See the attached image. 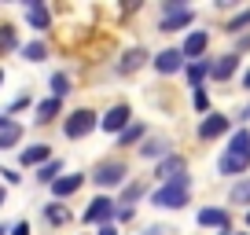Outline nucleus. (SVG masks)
Instances as JSON below:
<instances>
[{
  "label": "nucleus",
  "instance_id": "412c9836",
  "mask_svg": "<svg viewBox=\"0 0 250 235\" xmlns=\"http://www.w3.org/2000/svg\"><path fill=\"white\" fill-rule=\"evenodd\" d=\"M44 220H48V224H66V220H70V213L62 210L59 202H52V206H44Z\"/></svg>",
  "mask_w": 250,
  "mask_h": 235
},
{
  "label": "nucleus",
  "instance_id": "f03ea898",
  "mask_svg": "<svg viewBox=\"0 0 250 235\" xmlns=\"http://www.w3.org/2000/svg\"><path fill=\"white\" fill-rule=\"evenodd\" d=\"M188 176H180V180H169L162 184V188L151 195V202L158 206V210H180V206H188Z\"/></svg>",
  "mask_w": 250,
  "mask_h": 235
},
{
  "label": "nucleus",
  "instance_id": "e433bc0d",
  "mask_svg": "<svg viewBox=\"0 0 250 235\" xmlns=\"http://www.w3.org/2000/svg\"><path fill=\"white\" fill-rule=\"evenodd\" d=\"M221 235H239V232H228V228H225V232H221Z\"/></svg>",
  "mask_w": 250,
  "mask_h": 235
},
{
  "label": "nucleus",
  "instance_id": "20e7f679",
  "mask_svg": "<svg viewBox=\"0 0 250 235\" xmlns=\"http://www.w3.org/2000/svg\"><path fill=\"white\" fill-rule=\"evenodd\" d=\"M100 129H103V133H118V136H122L125 129H129V107H125V103L110 107L107 114L100 118Z\"/></svg>",
  "mask_w": 250,
  "mask_h": 235
},
{
  "label": "nucleus",
  "instance_id": "cd10ccee",
  "mask_svg": "<svg viewBox=\"0 0 250 235\" xmlns=\"http://www.w3.org/2000/svg\"><path fill=\"white\" fill-rule=\"evenodd\" d=\"M11 48H15V30H11V26H0V55L11 52Z\"/></svg>",
  "mask_w": 250,
  "mask_h": 235
},
{
  "label": "nucleus",
  "instance_id": "4c0bfd02",
  "mask_svg": "<svg viewBox=\"0 0 250 235\" xmlns=\"http://www.w3.org/2000/svg\"><path fill=\"white\" fill-rule=\"evenodd\" d=\"M247 228H250V213H247Z\"/></svg>",
  "mask_w": 250,
  "mask_h": 235
},
{
  "label": "nucleus",
  "instance_id": "9b49d317",
  "mask_svg": "<svg viewBox=\"0 0 250 235\" xmlns=\"http://www.w3.org/2000/svg\"><path fill=\"white\" fill-rule=\"evenodd\" d=\"M81 180H85L81 173H66V176H59V180L52 184V195H55V198H66V195H74V191L81 188Z\"/></svg>",
  "mask_w": 250,
  "mask_h": 235
},
{
  "label": "nucleus",
  "instance_id": "c85d7f7f",
  "mask_svg": "<svg viewBox=\"0 0 250 235\" xmlns=\"http://www.w3.org/2000/svg\"><path fill=\"white\" fill-rule=\"evenodd\" d=\"M243 26H250V8H247V11H239L235 19H228V33H239Z\"/></svg>",
  "mask_w": 250,
  "mask_h": 235
},
{
  "label": "nucleus",
  "instance_id": "c9c22d12",
  "mask_svg": "<svg viewBox=\"0 0 250 235\" xmlns=\"http://www.w3.org/2000/svg\"><path fill=\"white\" fill-rule=\"evenodd\" d=\"M243 118H250V107H243Z\"/></svg>",
  "mask_w": 250,
  "mask_h": 235
},
{
  "label": "nucleus",
  "instance_id": "aec40b11",
  "mask_svg": "<svg viewBox=\"0 0 250 235\" xmlns=\"http://www.w3.org/2000/svg\"><path fill=\"white\" fill-rule=\"evenodd\" d=\"M59 169H62V165L52 158V162H44V165L37 169V180H44V184H55V180H59Z\"/></svg>",
  "mask_w": 250,
  "mask_h": 235
},
{
  "label": "nucleus",
  "instance_id": "4be33fe9",
  "mask_svg": "<svg viewBox=\"0 0 250 235\" xmlns=\"http://www.w3.org/2000/svg\"><path fill=\"white\" fill-rule=\"evenodd\" d=\"M19 136H22V129H19L15 121H11V125L4 129V133H0V151H4V147H15V143H19Z\"/></svg>",
  "mask_w": 250,
  "mask_h": 235
},
{
  "label": "nucleus",
  "instance_id": "a19ab883",
  "mask_svg": "<svg viewBox=\"0 0 250 235\" xmlns=\"http://www.w3.org/2000/svg\"><path fill=\"white\" fill-rule=\"evenodd\" d=\"M0 81H4V74H0Z\"/></svg>",
  "mask_w": 250,
  "mask_h": 235
},
{
  "label": "nucleus",
  "instance_id": "393cba45",
  "mask_svg": "<svg viewBox=\"0 0 250 235\" xmlns=\"http://www.w3.org/2000/svg\"><path fill=\"white\" fill-rule=\"evenodd\" d=\"M66 92H70V78H66V74H55V78H52V96L62 99Z\"/></svg>",
  "mask_w": 250,
  "mask_h": 235
},
{
  "label": "nucleus",
  "instance_id": "6ab92c4d",
  "mask_svg": "<svg viewBox=\"0 0 250 235\" xmlns=\"http://www.w3.org/2000/svg\"><path fill=\"white\" fill-rule=\"evenodd\" d=\"M55 114H59V99H55V96H48V99L37 103V121H52Z\"/></svg>",
  "mask_w": 250,
  "mask_h": 235
},
{
  "label": "nucleus",
  "instance_id": "b1692460",
  "mask_svg": "<svg viewBox=\"0 0 250 235\" xmlns=\"http://www.w3.org/2000/svg\"><path fill=\"white\" fill-rule=\"evenodd\" d=\"M232 202H235V206H247V202H250V180H239V184L232 188Z\"/></svg>",
  "mask_w": 250,
  "mask_h": 235
},
{
  "label": "nucleus",
  "instance_id": "7ed1b4c3",
  "mask_svg": "<svg viewBox=\"0 0 250 235\" xmlns=\"http://www.w3.org/2000/svg\"><path fill=\"white\" fill-rule=\"evenodd\" d=\"M96 125H100V121H96L92 110H74V114L66 118V125H62V129H66V136H70V140H81V136H88Z\"/></svg>",
  "mask_w": 250,
  "mask_h": 235
},
{
  "label": "nucleus",
  "instance_id": "0eeeda50",
  "mask_svg": "<svg viewBox=\"0 0 250 235\" xmlns=\"http://www.w3.org/2000/svg\"><path fill=\"white\" fill-rule=\"evenodd\" d=\"M158 176H162V184L180 180V176H188V162L180 155H166L162 162H158Z\"/></svg>",
  "mask_w": 250,
  "mask_h": 235
},
{
  "label": "nucleus",
  "instance_id": "c756f323",
  "mask_svg": "<svg viewBox=\"0 0 250 235\" xmlns=\"http://www.w3.org/2000/svg\"><path fill=\"white\" fill-rule=\"evenodd\" d=\"M144 195V188L140 184H129V188H125V195H122V206H129V202H136V198Z\"/></svg>",
  "mask_w": 250,
  "mask_h": 235
},
{
  "label": "nucleus",
  "instance_id": "58836bf2",
  "mask_svg": "<svg viewBox=\"0 0 250 235\" xmlns=\"http://www.w3.org/2000/svg\"><path fill=\"white\" fill-rule=\"evenodd\" d=\"M0 202H4V191H0Z\"/></svg>",
  "mask_w": 250,
  "mask_h": 235
},
{
  "label": "nucleus",
  "instance_id": "f8f14e48",
  "mask_svg": "<svg viewBox=\"0 0 250 235\" xmlns=\"http://www.w3.org/2000/svg\"><path fill=\"white\" fill-rule=\"evenodd\" d=\"M191 8H184V11H173V15H162V22H158V30L162 33H169V30H184L188 22H191Z\"/></svg>",
  "mask_w": 250,
  "mask_h": 235
},
{
  "label": "nucleus",
  "instance_id": "f257e3e1",
  "mask_svg": "<svg viewBox=\"0 0 250 235\" xmlns=\"http://www.w3.org/2000/svg\"><path fill=\"white\" fill-rule=\"evenodd\" d=\"M217 169L225 173V176H239V173L250 169V133L247 129H239V133L228 140V151L221 155Z\"/></svg>",
  "mask_w": 250,
  "mask_h": 235
},
{
  "label": "nucleus",
  "instance_id": "f704fd0d",
  "mask_svg": "<svg viewBox=\"0 0 250 235\" xmlns=\"http://www.w3.org/2000/svg\"><path fill=\"white\" fill-rule=\"evenodd\" d=\"M243 88H250V70H247V78H243Z\"/></svg>",
  "mask_w": 250,
  "mask_h": 235
},
{
  "label": "nucleus",
  "instance_id": "1a4fd4ad",
  "mask_svg": "<svg viewBox=\"0 0 250 235\" xmlns=\"http://www.w3.org/2000/svg\"><path fill=\"white\" fill-rule=\"evenodd\" d=\"M221 133H228V118L225 114H206L199 125V140H217Z\"/></svg>",
  "mask_w": 250,
  "mask_h": 235
},
{
  "label": "nucleus",
  "instance_id": "a878e982",
  "mask_svg": "<svg viewBox=\"0 0 250 235\" xmlns=\"http://www.w3.org/2000/svg\"><path fill=\"white\" fill-rule=\"evenodd\" d=\"M22 55L30 59V63H41V59L48 55V48L41 44V40H33V44H26V48H22Z\"/></svg>",
  "mask_w": 250,
  "mask_h": 235
},
{
  "label": "nucleus",
  "instance_id": "2f4dec72",
  "mask_svg": "<svg viewBox=\"0 0 250 235\" xmlns=\"http://www.w3.org/2000/svg\"><path fill=\"white\" fill-rule=\"evenodd\" d=\"M11 235H30V224H26V220H19V224L11 228Z\"/></svg>",
  "mask_w": 250,
  "mask_h": 235
},
{
  "label": "nucleus",
  "instance_id": "473e14b6",
  "mask_svg": "<svg viewBox=\"0 0 250 235\" xmlns=\"http://www.w3.org/2000/svg\"><path fill=\"white\" fill-rule=\"evenodd\" d=\"M100 235H118V228H114V224H103V228H100Z\"/></svg>",
  "mask_w": 250,
  "mask_h": 235
},
{
  "label": "nucleus",
  "instance_id": "bb28decb",
  "mask_svg": "<svg viewBox=\"0 0 250 235\" xmlns=\"http://www.w3.org/2000/svg\"><path fill=\"white\" fill-rule=\"evenodd\" d=\"M144 155H147V158H162V155H169V143H166V140H151L147 147H144Z\"/></svg>",
  "mask_w": 250,
  "mask_h": 235
},
{
  "label": "nucleus",
  "instance_id": "ea45409f",
  "mask_svg": "<svg viewBox=\"0 0 250 235\" xmlns=\"http://www.w3.org/2000/svg\"><path fill=\"white\" fill-rule=\"evenodd\" d=\"M0 235H8V232H4V228H0Z\"/></svg>",
  "mask_w": 250,
  "mask_h": 235
},
{
  "label": "nucleus",
  "instance_id": "5701e85b",
  "mask_svg": "<svg viewBox=\"0 0 250 235\" xmlns=\"http://www.w3.org/2000/svg\"><path fill=\"white\" fill-rule=\"evenodd\" d=\"M144 133H147V129H144V125H129V129H125L122 136H118V143H122V147H129V143L144 140Z\"/></svg>",
  "mask_w": 250,
  "mask_h": 235
},
{
  "label": "nucleus",
  "instance_id": "a211bd4d",
  "mask_svg": "<svg viewBox=\"0 0 250 235\" xmlns=\"http://www.w3.org/2000/svg\"><path fill=\"white\" fill-rule=\"evenodd\" d=\"M26 15H30V26H33V30H48V11H44V4L30 0V4H26Z\"/></svg>",
  "mask_w": 250,
  "mask_h": 235
},
{
  "label": "nucleus",
  "instance_id": "4468645a",
  "mask_svg": "<svg viewBox=\"0 0 250 235\" xmlns=\"http://www.w3.org/2000/svg\"><path fill=\"white\" fill-rule=\"evenodd\" d=\"M235 70H239V55H221L217 63H213V70H210V74H213L217 81H228Z\"/></svg>",
  "mask_w": 250,
  "mask_h": 235
},
{
  "label": "nucleus",
  "instance_id": "423d86ee",
  "mask_svg": "<svg viewBox=\"0 0 250 235\" xmlns=\"http://www.w3.org/2000/svg\"><path fill=\"white\" fill-rule=\"evenodd\" d=\"M184 52L180 48H166V52H158L155 55V70L158 74H177V70H184Z\"/></svg>",
  "mask_w": 250,
  "mask_h": 235
},
{
  "label": "nucleus",
  "instance_id": "7c9ffc66",
  "mask_svg": "<svg viewBox=\"0 0 250 235\" xmlns=\"http://www.w3.org/2000/svg\"><path fill=\"white\" fill-rule=\"evenodd\" d=\"M191 103H195V110H206V107H210V96H206L203 88H195V96H191Z\"/></svg>",
  "mask_w": 250,
  "mask_h": 235
},
{
  "label": "nucleus",
  "instance_id": "ddd939ff",
  "mask_svg": "<svg viewBox=\"0 0 250 235\" xmlns=\"http://www.w3.org/2000/svg\"><path fill=\"white\" fill-rule=\"evenodd\" d=\"M48 158H52V147H48V143H33V147H26L22 151V165H44Z\"/></svg>",
  "mask_w": 250,
  "mask_h": 235
},
{
  "label": "nucleus",
  "instance_id": "dca6fc26",
  "mask_svg": "<svg viewBox=\"0 0 250 235\" xmlns=\"http://www.w3.org/2000/svg\"><path fill=\"white\" fill-rule=\"evenodd\" d=\"M199 224L203 228H228V213L225 210H199Z\"/></svg>",
  "mask_w": 250,
  "mask_h": 235
},
{
  "label": "nucleus",
  "instance_id": "6e6552de",
  "mask_svg": "<svg viewBox=\"0 0 250 235\" xmlns=\"http://www.w3.org/2000/svg\"><path fill=\"white\" fill-rule=\"evenodd\" d=\"M206 44H210V33H206V30H195V33H188V40H184V48H180V52H184L188 63H195L199 55L206 52Z\"/></svg>",
  "mask_w": 250,
  "mask_h": 235
},
{
  "label": "nucleus",
  "instance_id": "f3484780",
  "mask_svg": "<svg viewBox=\"0 0 250 235\" xmlns=\"http://www.w3.org/2000/svg\"><path fill=\"white\" fill-rule=\"evenodd\" d=\"M184 70H188V81H191V85H195V88H203V78L213 70V66L206 63V59H195V63H188Z\"/></svg>",
  "mask_w": 250,
  "mask_h": 235
},
{
  "label": "nucleus",
  "instance_id": "72a5a7b5",
  "mask_svg": "<svg viewBox=\"0 0 250 235\" xmlns=\"http://www.w3.org/2000/svg\"><path fill=\"white\" fill-rule=\"evenodd\" d=\"M11 125V121H8V118H0V133H4V129H8Z\"/></svg>",
  "mask_w": 250,
  "mask_h": 235
},
{
  "label": "nucleus",
  "instance_id": "9d476101",
  "mask_svg": "<svg viewBox=\"0 0 250 235\" xmlns=\"http://www.w3.org/2000/svg\"><path fill=\"white\" fill-rule=\"evenodd\" d=\"M110 217H114V202H110V198H96V202L85 210V224H100V220L110 224Z\"/></svg>",
  "mask_w": 250,
  "mask_h": 235
},
{
  "label": "nucleus",
  "instance_id": "39448f33",
  "mask_svg": "<svg viewBox=\"0 0 250 235\" xmlns=\"http://www.w3.org/2000/svg\"><path fill=\"white\" fill-rule=\"evenodd\" d=\"M92 180L100 184V188H118V184L125 180V162H103L100 169L92 173Z\"/></svg>",
  "mask_w": 250,
  "mask_h": 235
},
{
  "label": "nucleus",
  "instance_id": "2eb2a0df",
  "mask_svg": "<svg viewBox=\"0 0 250 235\" xmlns=\"http://www.w3.org/2000/svg\"><path fill=\"white\" fill-rule=\"evenodd\" d=\"M147 63V52H144V48H129V52L122 55V66H118V70L122 74H133L136 66H144Z\"/></svg>",
  "mask_w": 250,
  "mask_h": 235
}]
</instances>
